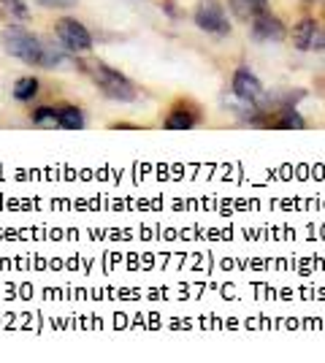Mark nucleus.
Instances as JSON below:
<instances>
[{
	"label": "nucleus",
	"mask_w": 325,
	"mask_h": 363,
	"mask_svg": "<svg viewBox=\"0 0 325 363\" xmlns=\"http://www.w3.org/2000/svg\"><path fill=\"white\" fill-rule=\"evenodd\" d=\"M87 76L93 79V84L101 90L103 98L114 101V104H136L139 101V87L130 76H125L120 68L108 65L103 60H93L84 65Z\"/></svg>",
	"instance_id": "obj_1"
},
{
	"label": "nucleus",
	"mask_w": 325,
	"mask_h": 363,
	"mask_svg": "<svg viewBox=\"0 0 325 363\" xmlns=\"http://www.w3.org/2000/svg\"><path fill=\"white\" fill-rule=\"evenodd\" d=\"M0 46L8 57L25 62L30 68H41V57H44V49L47 44L41 41V35H35L33 30H28L25 25H6L0 33Z\"/></svg>",
	"instance_id": "obj_2"
},
{
	"label": "nucleus",
	"mask_w": 325,
	"mask_h": 363,
	"mask_svg": "<svg viewBox=\"0 0 325 363\" xmlns=\"http://www.w3.org/2000/svg\"><path fill=\"white\" fill-rule=\"evenodd\" d=\"M55 35H57V41L60 46L68 52V55H74V57H84V55H90L95 46V38L90 28L76 19V16H60L55 25Z\"/></svg>",
	"instance_id": "obj_3"
},
{
	"label": "nucleus",
	"mask_w": 325,
	"mask_h": 363,
	"mask_svg": "<svg viewBox=\"0 0 325 363\" xmlns=\"http://www.w3.org/2000/svg\"><path fill=\"white\" fill-rule=\"evenodd\" d=\"M193 25L206 35L215 38H225L233 33V22L228 16V9L219 0H201L193 11Z\"/></svg>",
	"instance_id": "obj_4"
},
{
	"label": "nucleus",
	"mask_w": 325,
	"mask_h": 363,
	"mask_svg": "<svg viewBox=\"0 0 325 363\" xmlns=\"http://www.w3.org/2000/svg\"><path fill=\"white\" fill-rule=\"evenodd\" d=\"M231 95L244 104V106H255L261 108L266 106V87L261 82V76L255 74L249 65H239L231 76Z\"/></svg>",
	"instance_id": "obj_5"
},
{
	"label": "nucleus",
	"mask_w": 325,
	"mask_h": 363,
	"mask_svg": "<svg viewBox=\"0 0 325 363\" xmlns=\"http://www.w3.org/2000/svg\"><path fill=\"white\" fill-rule=\"evenodd\" d=\"M198 125H201V106L187 101V98H179L166 111V117H163V128L166 130H193Z\"/></svg>",
	"instance_id": "obj_6"
},
{
	"label": "nucleus",
	"mask_w": 325,
	"mask_h": 363,
	"mask_svg": "<svg viewBox=\"0 0 325 363\" xmlns=\"http://www.w3.org/2000/svg\"><path fill=\"white\" fill-rule=\"evenodd\" d=\"M247 25H249V35H252L255 41H266V44L282 41V38L287 35V25H285L274 11H266V14L255 16Z\"/></svg>",
	"instance_id": "obj_7"
},
{
	"label": "nucleus",
	"mask_w": 325,
	"mask_h": 363,
	"mask_svg": "<svg viewBox=\"0 0 325 363\" xmlns=\"http://www.w3.org/2000/svg\"><path fill=\"white\" fill-rule=\"evenodd\" d=\"M320 22L314 16H301L290 30V41H293L295 52H314V41H317V33H320Z\"/></svg>",
	"instance_id": "obj_8"
},
{
	"label": "nucleus",
	"mask_w": 325,
	"mask_h": 363,
	"mask_svg": "<svg viewBox=\"0 0 325 363\" xmlns=\"http://www.w3.org/2000/svg\"><path fill=\"white\" fill-rule=\"evenodd\" d=\"M274 117H268V128H277V130H307L309 122L304 120V114L293 108L290 104H285L282 108L271 111Z\"/></svg>",
	"instance_id": "obj_9"
},
{
	"label": "nucleus",
	"mask_w": 325,
	"mask_h": 363,
	"mask_svg": "<svg viewBox=\"0 0 325 363\" xmlns=\"http://www.w3.org/2000/svg\"><path fill=\"white\" fill-rule=\"evenodd\" d=\"M57 128L60 130H84L87 111L76 104H62V106H57Z\"/></svg>",
	"instance_id": "obj_10"
},
{
	"label": "nucleus",
	"mask_w": 325,
	"mask_h": 363,
	"mask_svg": "<svg viewBox=\"0 0 325 363\" xmlns=\"http://www.w3.org/2000/svg\"><path fill=\"white\" fill-rule=\"evenodd\" d=\"M228 9L236 19L241 22H252L255 16L271 11V3L268 0H228Z\"/></svg>",
	"instance_id": "obj_11"
},
{
	"label": "nucleus",
	"mask_w": 325,
	"mask_h": 363,
	"mask_svg": "<svg viewBox=\"0 0 325 363\" xmlns=\"http://www.w3.org/2000/svg\"><path fill=\"white\" fill-rule=\"evenodd\" d=\"M38 95H41V79L33 74L19 76L14 82V87H11V98L16 104H33Z\"/></svg>",
	"instance_id": "obj_12"
},
{
	"label": "nucleus",
	"mask_w": 325,
	"mask_h": 363,
	"mask_svg": "<svg viewBox=\"0 0 325 363\" xmlns=\"http://www.w3.org/2000/svg\"><path fill=\"white\" fill-rule=\"evenodd\" d=\"M0 11L6 16H11V19H19V22H25V19L33 16L28 0H0Z\"/></svg>",
	"instance_id": "obj_13"
},
{
	"label": "nucleus",
	"mask_w": 325,
	"mask_h": 363,
	"mask_svg": "<svg viewBox=\"0 0 325 363\" xmlns=\"http://www.w3.org/2000/svg\"><path fill=\"white\" fill-rule=\"evenodd\" d=\"M30 122L35 128H57V106H35L30 111Z\"/></svg>",
	"instance_id": "obj_14"
},
{
	"label": "nucleus",
	"mask_w": 325,
	"mask_h": 363,
	"mask_svg": "<svg viewBox=\"0 0 325 363\" xmlns=\"http://www.w3.org/2000/svg\"><path fill=\"white\" fill-rule=\"evenodd\" d=\"M41 9H49V11H71L76 9L79 0H35Z\"/></svg>",
	"instance_id": "obj_15"
},
{
	"label": "nucleus",
	"mask_w": 325,
	"mask_h": 363,
	"mask_svg": "<svg viewBox=\"0 0 325 363\" xmlns=\"http://www.w3.org/2000/svg\"><path fill=\"white\" fill-rule=\"evenodd\" d=\"M314 52H325V25L317 33V41H314Z\"/></svg>",
	"instance_id": "obj_16"
},
{
	"label": "nucleus",
	"mask_w": 325,
	"mask_h": 363,
	"mask_svg": "<svg viewBox=\"0 0 325 363\" xmlns=\"http://www.w3.org/2000/svg\"><path fill=\"white\" fill-rule=\"evenodd\" d=\"M304 3H309V6H312V3H320V0H304Z\"/></svg>",
	"instance_id": "obj_17"
}]
</instances>
